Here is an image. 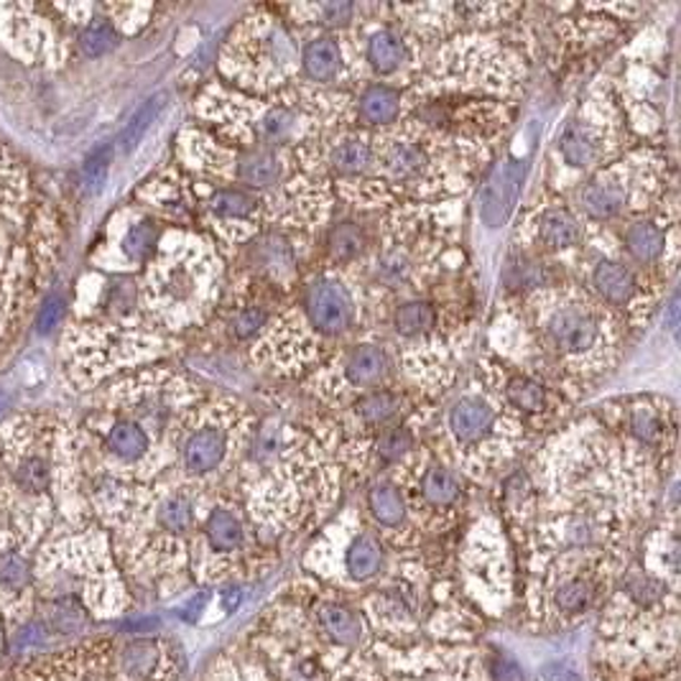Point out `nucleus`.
I'll return each mask as SVG.
<instances>
[{
  "instance_id": "f257e3e1",
  "label": "nucleus",
  "mask_w": 681,
  "mask_h": 681,
  "mask_svg": "<svg viewBox=\"0 0 681 681\" xmlns=\"http://www.w3.org/2000/svg\"><path fill=\"white\" fill-rule=\"evenodd\" d=\"M679 656V538L659 528L646 538L643 559L630 562L600 608L597 661L620 681L656 679L677 669Z\"/></svg>"
},
{
  "instance_id": "f03ea898",
  "label": "nucleus",
  "mask_w": 681,
  "mask_h": 681,
  "mask_svg": "<svg viewBox=\"0 0 681 681\" xmlns=\"http://www.w3.org/2000/svg\"><path fill=\"white\" fill-rule=\"evenodd\" d=\"M130 610V593L103 531L44 546L33 562V622L46 641H80L95 622Z\"/></svg>"
},
{
  "instance_id": "7ed1b4c3",
  "label": "nucleus",
  "mask_w": 681,
  "mask_h": 681,
  "mask_svg": "<svg viewBox=\"0 0 681 681\" xmlns=\"http://www.w3.org/2000/svg\"><path fill=\"white\" fill-rule=\"evenodd\" d=\"M15 681H185V653L161 633L93 636L11 667Z\"/></svg>"
},
{
  "instance_id": "20e7f679",
  "label": "nucleus",
  "mask_w": 681,
  "mask_h": 681,
  "mask_svg": "<svg viewBox=\"0 0 681 681\" xmlns=\"http://www.w3.org/2000/svg\"><path fill=\"white\" fill-rule=\"evenodd\" d=\"M251 649L271 681H380L376 649L357 651L329 641L296 597L263 616Z\"/></svg>"
},
{
  "instance_id": "39448f33",
  "label": "nucleus",
  "mask_w": 681,
  "mask_h": 681,
  "mask_svg": "<svg viewBox=\"0 0 681 681\" xmlns=\"http://www.w3.org/2000/svg\"><path fill=\"white\" fill-rule=\"evenodd\" d=\"M531 312L536 314L538 345L564 376L593 378L612 360L618 319L595 294L585 289H538Z\"/></svg>"
},
{
  "instance_id": "423d86ee",
  "label": "nucleus",
  "mask_w": 681,
  "mask_h": 681,
  "mask_svg": "<svg viewBox=\"0 0 681 681\" xmlns=\"http://www.w3.org/2000/svg\"><path fill=\"white\" fill-rule=\"evenodd\" d=\"M171 245V243H169ZM146 276V304L166 325H195L214 306L222 265L214 251L197 238H181L159 248Z\"/></svg>"
},
{
  "instance_id": "0eeeda50",
  "label": "nucleus",
  "mask_w": 681,
  "mask_h": 681,
  "mask_svg": "<svg viewBox=\"0 0 681 681\" xmlns=\"http://www.w3.org/2000/svg\"><path fill=\"white\" fill-rule=\"evenodd\" d=\"M255 419L248 406L226 401L189 409L181 419L177 457L187 483L210 490V480L228 475L248 454V444L255 437Z\"/></svg>"
},
{
  "instance_id": "6e6552de",
  "label": "nucleus",
  "mask_w": 681,
  "mask_h": 681,
  "mask_svg": "<svg viewBox=\"0 0 681 681\" xmlns=\"http://www.w3.org/2000/svg\"><path fill=\"white\" fill-rule=\"evenodd\" d=\"M386 562L384 536L353 518V513L322 531L304 556V567L337 589H360L378 583Z\"/></svg>"
},
{
  "instance_id": "1a4fd4ad",
  "label": "nucleus",
  "mask_w": 681,
  "mask_h": 681,
  "mask_svg": "<svg viewBox=\"0 0 681 681\" xmlns=\"http://www.w3.org/2000/svg\"><path fill=\"white\" fill-rule=\"evenodd\" d=\"M296 41L271 15H251L230 33L222 52V72L240 85L269 93L281 90L292 77Z\"/></svg>"
},
{
  "instance_id": "9d476101",
  "label": "nucleus",
  "mask_w": 681,
  "mask_h": 681,
  "mask_svg": "<svg viewBox=\"0 0 681 681\" xmlns=\"http://www.w3.org/2000/svg\"><path fill=\"white\" fill-rule=\"evenodd\" d=\"M518 413L503 401L495 390H478L457 398L447 413V431L450 442L457 447L454 462L462 464L468 452H478V475L483 478L495 462L503 460L501 450L509 457L511 442L521 437Z\"/></svg>"
},
{
  "instance_id": "9b49d317",
  "label": "nucleus",
  "mask_w": 681,
  "mask_h": 681,
  "mask_svg": "<svg viewBox=\"0 0 681 681\" xmlns=\"http://www.w3.org/2000/svg\"><path fill=\"white\" fill-rule=\"evenodd\" d=\"M259 536L235 501H214L199 523L189 575L202 585L235 577L251 562Z\"/></svg>"
},
{
  "instance_id": "f8f14e48",
  "label": "nucleus",
  "mask_w": 681,
  "mask_h": 681,
  "mask_svg": "<svg viewBox=\"0 0 681 681\" xmlns=\"http://www.w3.org/2000/svg\"><path fill=\"white\" fill-rule=\"evenodd\" d=\"M376 656L380 681H493L488 656L478 643H376Z\"/></svg>"
},
{
  "instance_id": "ddd939ff",
  "label": "nucleus",
  "mask_w": 681,
  "mask_h": 681,
  "mask_svg": "<svg viewBox=\"0 0 681 681\" xmlns=\"http://www.w3.org/2000/svg\"><path fill=\"white\" fill-rule=\"evenodd\" d=\"M464 593L488 618H501L513 605V569L501 531L490 523L472 531L462 552Z\"/></svg>"
},
{
  "instance_id": "4468645a",
  "label": "nucleus",
  "mask_w": 681,
  "mask_h": 681,
  "mask_svg": "<svg viewBox=\"0 0 681 681\" xmlns=\"http://www.w3.org/2000/svg\"><path fill=\"white\" fill-rule=\"evenodd\" d=\"M373 151H376V164L380 179L378 185L386 189L390 199L396 192H419L431 195L439 192L444 181L442 164H437L434 151L427 146V138L417 136H380L373 138Z\"/></svg>"
},
{
  "instance_id": "2eb2a0df",
  "label": "nucleus",
  "mask_w": 681,
  "mask_h": 681,
  "mask_svg": "<svg viewBox=\"0 0 681 681\" xmlns=\"http://www.w3.org/2000/svg\"><path fill=\"white\" fill-rule=\"evenodd\" d=\"M302 312L314 347H319V339H337L347 335L357 322L353 289L337 276H319L310 281L302 296Z\"/></svg>"
},
{
  "instance_id": "dca6fc26",
  "label": "nucleus",
  "mask_w": 681,
  "mask_h": 681,
  "mask_svg": "<svg viewBox=\"0 0 681 681\" xmlns=\"http://www.w3.org/2000/svg\"><path fill=\"white\" fill-rule=\"evenodd\" d=\"M638 166V164H636ZM628 164L605 166L593 179L585 181L577 195V205L593 222H610L633 210L638 192H653V187L641 185V171Z\"/></svg>"
},
{
  "instance_id": "f3484780",
  "label": "nucleus",
  "mask_w": 681,
  "mask_h": 681,
  "mask_svg": "<svg viewBox=\"0 0 681 681\" xmlns=\"http://www.w3.org/2000/svg\"><path fill=\"white\" fill-rule=\"evenodd\" d=\"M423 263H427V253L419 245V238L411 230H394L368 261V279L373 286L386 289V292H406V289L423 284V273H427Z\"/></svg>"
},
{
  "instance_id": "a211bd4d",
  "label": "nucleus",
  "mask_w": 681,
  "mask_h": 681,
  "mask_svg": "<svg viewBox=\"0 0 681 681\" xmlns=\"http://www.w3.org/2000/svg\"><path fill=\"white\" fill-rule=\"evenodd\" d=\"M413 495H406L411 509V521H417L421 526H434L437 518L452 516L457 503L462 501V480L457 475V470L452 464L444 462H431L421 470V475L417 478V483L411 480Z\"/></svg>"
},
{
  "instance_id": "6ab92c4d",
  "label": "nucleus",
  "mask_w": 681,
  "mask_h": 681,
  "mask_svg": "<svg viewBox=\"0 0 681 681\" xmlns=\"http://www.w3.org/2000/svg\"><path fill=\"white\" fill-rule=\"evenodd\" d=\"M612 148L610 123H600L593 113H583L572 118L559 138V156L569 169L589 171L608 159Z\"/></svg>"
},
{
  "instance_id": "aec40b11",
  "label": "nucleus",
  "mask_w": 681,
  "mask_h": 681,
  "mask_svg": "<svg viewBox=\"0 0 681 681\" xmlns=\"http://www.w3.org/2000/svg\"><path fill=\"white\" fill-rule=\"evenodd\" d=\"M368 511L373 523L384 534H390L394 544L413 546L419 542V531L411 526L409 501L396 480H380L368 490Z\"/></svg>"
},
{
  "instance_id": "412c9836",
  "label": "nucleus",
  "mask_w": 681,
  "mask_h": 681,
  "mask_svg": "<svg viewBox=\"0 0 681 681\" xmlns=\"http://www.w3.org/2000/svg\"><path fill=\"white\" fill-rule=\"evenodd\" d=\"M595 296L610 310H630L641 294V281L628 263L616 259H600L589 273Z\"/></svg>"
},
{
  "instance_id": "4be33fe9",
  "label": "nucleus",
  "mask_w": 681,
  "mask_h": 681,
  "mask_svg": "<svg viewBox=\"0 0 681 681\" xmlns=\"http://www.w3.org/2000/svg\"><path fill=\"white\" fill-rule=\"evenodd\" d=\"M390 368H394V357H390L388 347L378 343H360L345 355L343 378L347 388L370 394V390H376L386 384Z\"/></svg>"
},
{
  "instance_id": "5701e85b",
  "label": "nucleus",
  "mask_w": 681,
  "mask_h": 681,
  "mask_svg": "<svg viewBox=\"0 0 681 681\" xmlns=\"http://www.w3.org/2000/svg\"><path fill=\"white\" fill-rule=\"evenodd\" d=\"M622 421H626L628 434L636 439V444L646 447V450H663L674 437V423L667 419V409H661L651 398H638V401L628 404Z\"/></svg>"
},
{
  "instance_id": "b1692460",
  "label": "nucleus",
  "mask_w": 681,
  "mask_h": 681,
  "mask_svg": "<svg viewBox=\"0 0 681 681\" xmlns=\"http://www.w3.org/2000/svg\"><path fill=\"white\" fill-rule=\"evenodd\" d=\"M620 240L628 259L636 265H643V269L667 261L671 248L669 228L661 226V220H633Z\"/></svg>"
},
{
  "instance_id": "393cba45",
  "label": "nucleus",
  "mask_w": 681,
  "mask_h": 681,
  "mask_svg": "<svg viewBox=\"0 0 681 681\" xmlns=\"http://www.w3.org/2000/svg\"><path fill=\"white\" fill-rule=\"evenodd\" d=\"M365 62L376 77H394L411 62V44L401 31L380 27L368 33L365 41Z\"/></svg>"
},
{
  "instance_id": "a878e982",
  "label": "nucleus",
  "mask_w": 681,
  "mask_h": 681,
  "mask_svg": "<svg viewBox=\"0 0 681 681\" xmlns=\"http://www.w3.org/2000/svg\"><path fill=\"white\" fill-rule=\"evenodd\" d=\"M376 164L370 136H343L327 151V169L337 181H355L368 174Z\"/></svg>"
},
{
  "instance_id": "bb28decb",
  "label": "nucleus",
  "mask_w": 681,
  "mask_h": 681,
  "mask_svg": "<svg viewBox=\"0 0 681 681\" xmlns=\"http://www.w3.org/2000/svg\"><path fill=\"white\" fill-rule=\"evenodd\" d=\"M345 70V49L335 36H317L304 46L302 72L312 85H335Z\"/></svg>"
},
{
  "instance_id": "cd10ccee",
  "label": "nucleus",
  "mask_w": 681,
  "mask_h": 681,
  "mask_svg": "<svg viewBox=\"0 0 681 681\" xmlns=\"http://www.w3.org/2000/svg\"><path fill=\"white\" fill-rule=\"evenodd\" d=\"M404 111V90L373 82L357 95V121L363 126L390 128L396 126Z\"/></svg>"
},
{
  "instance_id": "c85d7f7f",
  "label": "nucleus",
  "mask_w": 681,
  "mask_h": 681,
  "mask_svg": "<svg viewBox=\"0 0 681 681\" xmlns=\"http://www.w3.org/2000/svg\"><path fill=\"white\" fill-rule=\"evenodd\" d=\"M154 437L133 419L118 417L105 429V450L121 464H140L151 452Z\"/></svg>"
},
{
  "instance_id": "c756f323",
  "label": "nucleus",
  "mask_w": 681,
  "mask_h": 681,
  "mask_svg": "<svg viewBox=\"0 0 681 681\" xmlns=\"http://www.w3.org/2000/svg\"><path fill=\"white\" fill-rule=\"evenodd\" d=\"M536 238L549 251H569V248L583 243V226L567 207H549L538 214Z\"/></svg>"
},
{
  "instance_id": "7c9ffc66",
  "label": "nucleus",
  "mask_w": 681,
  "mask_h": 681,
  "mask_svg": "<svg viewBox=\"0 0 681 681\" xmlns=\"http://www.w3.org/2000/svg\"><path fill=\"white\" fill-rule=\"evenodd\" d=\"M207 210H210L214 218L228 220V222H243V226H259L263 202L255 192H248V189L240 187H220L214 189L207 199Z\"/></svg>"
},
{
  "instance_id": "2f4dec72",
  "label": "nucleus",
  "mask_w": 681,
  "mask_h": 681,
  "mask_svg": "<svg viewBox=\"0 0 681 681\" xmlns=\"http://www.w3.org/2000/svg\"><path fill=\"white\" fill-rule=\"evenodd\" d=\"M497 394L513 411L526 413V417H536V413H546L549 409V388L526 373H509Z\"/></svg>"
},
{
  "instance_id": "473e14b6",
  "label": "nucleus",
  "mask_w": 681,
  "mask_h": 681,
  "mask_svg": "<svg viewBox=\"0 0 681 681\" xmlns=\"http://www.w3.org/2000/svg\"><path fill=\"white\" fill-rule=\"evenodd\" d=\"M437 306L427 302V298H406V302L396 304V310L390 312V327L401 339H423L437 332Z\"/></svg>"
},
{
  "instance_id": "72a5a7b5",
  "label": "nucleus",
  "mask_w": 681,
  "mask_h": 681,
  "mask_svg": "<svg viewBox=\"0 0 681 681\" xmlns=\"http://www.w3.org/2000/svg\"><path fill=\"white\" fill-rule=\"evenodd\" d=\"M373 235L355 220L337 222L327 235V255L337 265H353L370 251Z\"/></svg>"
},
{
  "instance_id": "f704fd0d",
  "label": "nucleus",
  "mask_w": 681,
  "mask_h": 681,
  "mask_svg": "<svg viewBox=\"0 0 681 681\" xmlns=\"http://www.w3.org/2000/svg\"><path fill=\"white\" fill-rule=\"evenodd\" d=\"M398 413H401V394L390 388H378L370 394H363L353 406V417L360 427L378 429L390 427Z\"/></svg>"
},
{
  "instance_id": "c9c22d12",
  "label": "nucleus",
  "mask_w": 681,
  "mask_h": 681,
  "mask_svg": "<svg viewBox=\"0 0 681 681\" xmlns=\"http://www.w3.org/2000/svg\"><path fill=\"white\" fill-rule=\"evenodd\" d=\"M11 475L23 495L41 497L49 493V485H52V464H49L46 454H23L21 460L11 464Z\"/></svg>"
},
{
  "instance_id": "e433bc0d",
  "label": "nucleus",
  "mask_w": 681,
  "mask_h": 681,
  "mask_svg": "<svg viewBox=\"0 0 681 681\" xmlns=\"http://www.w3.org/2000/svg\"><path fill=\"white\" fill-rule=\"evenodd\" d=\"M210 681H271V677L259 653L248 649L245 653L220 656L210 669Z\"/></svg>"
},
{
  "instance_id": "4c0bfd02",
  "label": "nucleus",
  "mask_w": 681,
  "mask_h": 681,
  "mask_svg": "<svg viewBox=\"0 0 681 681\" xmlns=\"http://www.w3.org/2000/svg\"><path fill=\"white\" fill-rule=\"evenodd\" d=\"M373 457H378L380 464H401L406 457L417 450V437L409 427H386L378 431V437L370 442Z\"/></svg>"
},
{
  "instance_id": "58836bf2",
  "label": "nucleus",
  "mask_w": 681,
  "mask_h": 681,
  "mask_svg": "<svg viewBox=\"0 0 681 681\" xmlns=\"http://www.w3.org/2000/svg\"><path fill=\"white\" fill-rule=\"evenodd\" d=\"M161 245V228L154 220H138L126 230L121 240L123 255L130 263H146Z\"/></svg>"
},
{
  "instance_id": "ea45409f",
  "label": "nucleus",
  "mask_w": 681,
  "mask_h": 681,
  "mask_svg": "<svg viewBox=\"0 0 681 681\" xmlns=\"http://www.w3.org/2000/svg\"><path fill=\"white\" fill-rule=\"evenodd\" d=\"M118 44H121V33L105 19L93 21L80 33V52L85 54L87 60H97V56L111 54Z\"/></svg>"
},
{
  "instance_id": "a19ab883",
  "label": "nucleus",
  "mask_w": 681,
  "mask_h": 681,
  "mask_svg": "<svg viewBox=\"0 0 681 681\" xmlns=\"http://www.w3.org/2000/svg\"><path fill=\"white\" fill-rule=\"evenodd\" d=\"M273 314L269 310H263L259 304H243L238 306L235 314L230 319V335L238 339V343H248V339L259 337L261 332L271 325Z\"/></svg>"
},
{
  "instance_id": "79ce46f5",
  "label": "nucleus",
  "mask_w": 681,
  "mask_h": 681,
  "mask_svg": "<svg viewBox=\"0 0 681 681\" xmlns=\"http://www.w3.org/2000/svg\"><path fill=\"white\" fill-rule=\"evenodd\" d=\"M164 95H159V97H154V99H148V103L140 107V111L133 115V121L128 123L126 126V130L121 133V148H123V154H128V151H133V148H136L140 140H144V136H146V130L151 128V123L156 121V115H159V111L164 107Z\"/></svg>"
},
{
  "instance_id": "37998d69",
  "label": "nucleus",
  "mask_w": 681,
  "mask_h": 681,
  "mask_svg": "<svg viewBox=\"0 0 681 681\" xmlns=\"http://www.w3.org/2000/svg\"><path fill=\"white\" fill-rule=\"evenodd\" d=\"M107 169H111V151L99 148L82 166V187H85L87 195H97L105 187Z\"/></svg>"
},
{
  "instance_id": "c03bdc74",
  "label": "nucleus",
  "mask_w": 681,
  "mask_h": 681,
  "mask_svg": "<svg viewBox=\"0 0 681 681\" xmlns=\"http://www.w3.org/2000/svg\"><path fill=\"white\" fill-rule=\"evenodd\" d=\"M310 11L317 15V21L327 29H347L357 19V8L355 3H322V6H310Z\"/></svg>"
},
{
  "instance_id": "a18cd8bd",
  "label": "nucleus",
  "mask_w": 681,
  "mask_h": 681,
  "mask_svg": "<svg viewBox=\"0 0 681 681\" xmlns=\"http://www.w3.org/2000/svg\"><path fill=\"white\" fill-rule=\"evenodd\" d=\"M64 317V298L62 296H49L44 304H41L36 327L41 335H49V332H54L60 327V322Z\"/></svg>"
},
{
  "instance_id": "49530a36",
  "label": "nucleus",
  "mask_w": 681,
  "mask_h": 681,
  "mask_svg": "<svg viewBox=\"0 0 681 681\" xmlns=\"http://www.w3.org/2000/svg\"><path fill=\"white\" fill-rule=\"evenodd\" d=\"M653 681H679V671H677V669H674V671H667V674L656 677Z\"/></svg>"
},
{
  "instance_id": "de8ad7c7",
  "label": "nucleus",
  "mask_w": 681,
  "mask_h": 681,
  "mask_svg": "<svg viewBox=\"0 0 681 681\" xmlns=\"http://www.w3.org/2000/svg\"><path fill=\"white\" fill-rule=\"evenodd\" d=\"M6 653V628H3V620H0V656Z\"/></svg>"
},
{
  "instance_id": "09e8293b",
  "label": "nucleus",
  "mask_w": 681,
  "mask_h": 681,
  "mask_svg": "<svg viewBox=\"0 0 681 681\" xmlns=\"http://www.w3.org/2000/svg\"><path fill=\"white\" fill-rule=\"evenodd\" d=\"M0 681H15L13 674H11V669H0Z\"/></svg>"
}]
</instances>
